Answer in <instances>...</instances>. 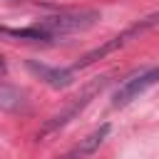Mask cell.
Listing matches in <instances>:
<instances>
[{
    "mask_svg": "<svg viewBox=\"0 0 159 159\" xmlns=\"http://www.w3.org/2000/svg\"><path fill=\"white\" fill-rule=\"evenodd\" d=\"M97 20H99V15H97L94 10H75V12H60V15L45 17V20L37 22V25H40L50 37H57V35H70V32L87 30V27H92Z\"/></svg>",
    "mask_w": 159,
    "mask_h": 159,
    "instance_id": "6da1fadb",
    "label": "cell"
},
{
    "mask_svg": "<svg viewBox=\"0 0 159 159\" xmlns=\"http://www.w3.org/2000/svg\"><path fill=\"white\" fill-rule=\"evenodd\" d=\"M104 84H107V77H99V80H94L92 84H87V87H84V92H82L80 97H75V99H72V102H70L62 112H57L55 117H50V119L45 122V127L40 129L37 139H42V137H47V134H52V132L62 129L65 124H70V122H72V119H75V117H77V114H80V112L89 104V99H92V97H94V94H97Z\"/></svg>",
    "mask_w": 159,
    "mask_h": 159,
    "instance_id": "7a4b0ae2",
    "label": "cell"
},
{
    "mask_svg": "<svg viewBox=\"0 0 159 159\" xmlns=\"http://www.w3.org/2000/svg\"><path fill=\"white\" fill-rule=\"evenodd\" d=\"M157 77H159V70H157V67H149V70H144V72H134L132 77H127V80L117 87V92H114V97H112V107H124V104H129V102L137 99L142 92H147V89L157 82Z\"/></svg>",
    "mask_w": 159,
    "mask_h": 159,
    "instance_id": "3957f363",
    "label": "cell"
},
{
    "mask_svg": "<svg viewBox=\"0 0 159 159\" xmlns=\"http://www.w3.org/2000/svg\"><path fill=\"white\" fill-rule=\"evenodd\" d=\"M154 20H157V15H149L144 22H139V25H132L129 30H124L122 35H117V37H112L109 42H104L102 47H97V50H92V52H87L75 67H87V65H92L94 60H99V57H104V55H109V52H114V50H119L122 45H127V40L129 37H134V35H139L142 30H147V27H152L154 25Z\"/></svg>",
    "mask_w": 159,
    "mask_h": 159,
    "instance_id": "277c9868",
    "label": "cell"
},
{
    "mask_svg": "<svg viewBox=\"0 0 159 159\" xmlns=\"http://www.w3.org/2000/svg\"><path fill=\"white\" fill-rule=\"evenodd\" d=\"M27 70L55 89H65V87L72 84V72L70 70H60V67H50V65H40V62H27Z\"/></svg>",
    "mask_w": 159,
    "mask_h": 159,
    "instance_id": "5b68a950",
    "label": "cell"
},
{
    "mask_svg": "<svg viewBox=\"0 0 159 159\" xmlns=\"http://www.w3.org/2000/svg\"><path fill=\"white\" fill-rule=\"evenodd\" d=\"M107 134H109V124H102L99 129H94V132H89L84 139H80V144H75L65 157H60V159H87L89 154H94L97 149H99V144L107 139Z\"/></svg>",
    "mask_w": 159,
    "mask_h": 159,
    "instance_id": "8992f818",
    "label": "cell"
},
{
    "mask_svg": "<svg viewBox=\"0 0 159 159\" xmlns=\"http://www.w3.org/2000/svg\"><path fill=\"white\" fill-rule=\"evenodd\" d=\"M2 35H10V37H20V40H52L40 25H32V27H20V30H12V27H0Z\"/></svg>",
    "mask_w": 159,
    "mask_h": 159,
    "instance_id": "52a82bcc",
    "label": "cell"
},
{
    "mask_svg": "<svg viewBox=\"0 0 159 159\" xmlns=\"http://www.w3.org/2000/svg\"><path fill=\"white\" fill-rule=\"evenodd\" d=\"M0 70H2V57H0Z\"/></svg>",
    "mask_w": 159,
    "mask_h": 159,
    "instance_id": "ba28073f",
    "label": "cell"
}]
</instances>
